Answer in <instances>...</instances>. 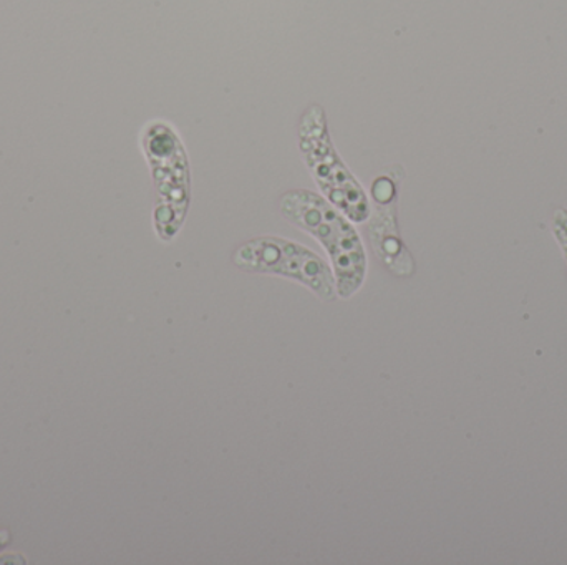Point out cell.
Masks as SVG:
<instances>
[{
  "label": "cell",
  "mask_w": 567,
  "mask_h": 565,
  "mask_svg": "<svg viewBox=\"0 0 567 565\" xmlns=\"http://www.w3.org/2000/svg\"><path fill=\"white\" fill-rule=\"evenodd\" d=\"M299 146L307 168L330 205L352 222H365L370 216L369 199L333 148L322 106L312 105L303 113L299 126Z\"/></svg>",
  "instance_id": "7a4b0ae2"
},
{
  "label": "cell",
  "mask_w": 567,
  "mask_h": 565,
  "mask_svg": "<svg viewBox=\"0 0 567 565\" xmlns=\"http://www.w3.org/2000/svg\"><path fill=\"white\" fill-rule=\"evenodd\" d=\"M281 211L287 221L312 236L326 249L339 297L355 295L365 282L369 262L352 221L326 198L307 189L286 192Z\"/></svg>",
  "instance_id": "6da1fadb"
},
{
  "label": "cell",
  "mask_w": 567,
  "mask_h": 565,
  "mask_svg": "<svg viewBox=\"0 0 567 565\" xmlns=\"http://www.w3.org/2000/svg\"><path fill=\"white\" fill-rule=\"evenodd\" d=\"M233 264L249 274L279 275L309 289L320 301L332 302L337 294L336 275L316 252L289 239L265 236L239 245Z\"/></svg>",
  "instance_id": "3957f363"
}]
</instances>
